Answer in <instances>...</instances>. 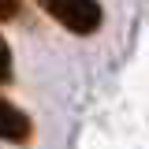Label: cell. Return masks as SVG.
<instances>
[{
    "mask_svg": "<svg viewBox=\"0 0 149 149\" xmlns=\"http://www.w3.org/2000/svg\"><path fill=\"white\" fill-rule=\"evenodd\" d=\"M30 134H34L30 116H26L22 108H15L11 101L0 97V138L11 142V146H22V142H30Z\"/></svg>",
    "mask_w": 149,
    "mask_h": 149,
    "instance_id": "2",
    "label": "cell"
},
{
    "mask_svg": "<svg viewBox=\"0 0 149 149\" xmlns=\"http://www.w3.org/2000/svg\"><path fill=\"white\" fill-rule=\"evenodd\" d=\"M4 82H11V49H8V41L0 37V86Z\"/></svg>",
    "mask_w": 149,
    "mask_h": 149,
    "instance_id": "3",
    "label": "cell"
},
{
    "mask_svg": "<svg viewBox=\"0 0 149 149\" xmlns=\"http://www.w3.org/2000/svg\"><path fill=\"white\" fill-rule=\"evenodd\" d=\"M15 15H19V0H0V22H8Z\"/></svg>",
    "mask_w": 149,
    "mask_h": 149,
    "instance_id": "4",
    "label": "cell"
},
{
    "mask_svg": "<svg viewBox=\"0 0 149 149\" xmlns=\"http://www.w3.org/2000/svg\"><path fill=\"white\" fill-rule=\"evenodd\" d=\"M45 11L60 26H67L71 34H82V37L101 26V4L97 0H45Z\"/></svg>",
    "mask_w": 149,
    "mask_h": 149,
    "instance_id": "1",
    "label": "cell"
}]
</instances>
